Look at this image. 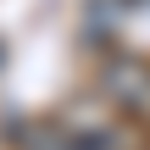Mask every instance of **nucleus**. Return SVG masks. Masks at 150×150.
<instances>
[{
	"mask_svg": "<svg viewBox=\"0 0 150 150\" xmlns=\"http://www.w3.org/2000/svg\"><path fill=\"white\" fill-rule=\"evenodd\" d=\"M100 83V106H111L122 122L145 128L150 122V56L145 50H111L95 72Z\"/></svg>",
	"mask_w": 150,
	"mask_h": 150,
	"instance_id": "nucleus-1",
	"label": "nucleus"
}]
</instances>
